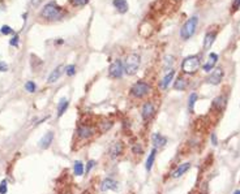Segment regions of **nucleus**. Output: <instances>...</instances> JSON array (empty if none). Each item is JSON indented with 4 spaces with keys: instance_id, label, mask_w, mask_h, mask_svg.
Segmentation results:
<instances>
[{
    "instance_id": "1",
    "label": "nucleus",
    "mask_w": 240,
    "mask_h": 194,
    "mask_svg": "<svg viewBox=\"0 0 240 194\" xmlns=\"http://www.w3.org/2000/svg\"><path fill=\"white\" fill-rule=\"evenodd\" d=\"M140 63H141V57L137 54H130L127 60H125V65H124V72L129 76H133L137 73L140 68Z\"/></svg>"
},
{
    "instance_id": "2",
    "label": "nucleus",
    "mask_w": 240,
    "mask_h": 194,
    "mask_svg": "<svg viewBox=\"0 0 240 194\" xmlns=\"http://www.w3.org/2000/svg\"><path fill=\"white\" fill-rule=\"evenodd\" d=\"M197 24H198V18L197 17H191L189 20H188L185 24L183 25V27H181V30H180V36H181V39H189L191 36L194 34L196 32V27H197Z\"/></svg>"
},
{
    "instance_id": "3",
    "label": "nucleus",
    "mask_w": 240,
    "mask_h": 194,
    "mask_svg": "<svg viewBox=\"0 0 240 194\" xmlns=\"http://www.w3.org/2000/svg\"><path fill=\"white\" fill-rule=\"evenodd\" d=\"M198 68H200V59H198V56H189V57H187L185 60L183 61V64H181V69H183V72H185L188 74L194 73Z\"/></svg>"
},
{
    "instance_id": "4",
    "label": "nucleus",
    "mask_w": 240,
    "mask_h": 194,
    "mask_svg": "<svg viewBox=\"0 0 240 194\" xmlns=\"http://www.w3.org/2000/svg\"><path fill=\"white\" fill-rule=\"evenodd\" d=\"M60 12H61V9L56 5V3L52 2V3H48L46 7H43V9L41 12V16L45 17V18H48V20H52V18L59 17Z\"/></svg>"
},
{
    "instance_id": "5",
    "label": "nucleus",
    "mask_w": 240,
    "mask_h": 194,
    "mask_svg": "<svg viewBox=\"0 0 240 194\" xmlns=\"http://www.w3.org/2000/svg\"><path fill=\"white\" fill-rule=\"evenodd\" d=\"M150 91V86L146 84V82H137V84L132 87V94L136 96V98H144L146 94H149Z\"/></svg>"
},
{
    "instance_id": "6",
    "label": "nucleus",
    "mask_w": 240,
    "mask_h": 194,
    "mask_svg": "<svg viewBox=\"0 0 240 194\" xmlns=\"http://www.w3.org/2000/svg\"><path fill=\"white\" fill-rule=\"evenodd\" d=\"M123 72H124V66L120 60H115L111 65L110 69H108V76L111 78H120L123 76Z\"/></svg>"
},
{
    "instance_id": "7",
    "label": "nucleus",
    "mask_w": 240,
    "mask_h": 194,
    "mask_svg": "<svg viewBox=\"0 0 240 194\" xmlns=\"http://www.w3.org/2000/svg\"><path fill=\"white\" fill-rule=\"evenodd\" d=\"M223 69L222 68H214V70L210 73V76L208 77V82L212 85H218L223 78Z\"/></svg>"
},
{
    "instance_id": "8",
    "label": "nucleus",
    "mask_w": 240,
    "mask_h": 194,
    "mask_svg": "<svg viewBox=\"0 0 240 194\" xmlns=\"http://www.w3.org/2000/svg\"><path fill=\"white\" fill-rule=\"evenodd\" d=\"M94 132H96V130H94V128H93V126H89V125H82V126H80V128L77 129L78 137L82 138V139H86V138L91 137L94 134Z\"/></svg>"
},
{
    "instance_id": "9",
    "label": "nucleus",
    "mask_w": 240,
    "mask_h": 194,
    "mask_svg": "<svg viewBox=\"0 0 240 194\" xmlns=\"http://www.w3.org/2000/svg\"><path fill=\"white\" fill-rule=\"evenodd\" d=\"M123 150H124V145H123V142H114L112 145H111V147H110V156L112 159H115L116 156H119L121 153H123Z\"/></svg>"
},
{
    "instance_id": "10",
    "label": "nucleus",
    "mask_w": 240,
    "mask_h": 194,
    "mask_svg": "<svg viewBox=\"0 0 240 194\" xmlns=\"http://www.w3.org/2000/svg\"><path fill=\"white\" fill-rule=\"evenodd\" d=\"M52 139H54V133L52 132H47L45 136H43L39 141V147L43 148V150H46V148L50 147L51 142H52Z\"/></svg>"
},
{
    "instance_id": "11",
    "label": "nucleus",
    "mask_w": 240,
    "mask_h": 194,
    "mask_svg": "<svg viewBox=\"0 0 240 194\" xmlns=\"http://www.w3.org/2000/svg\"><path fill=\"white\" fill-rule=\"evenodd\" d=\"M217 61H218V55L214 54V52H212V54L209 55V57H208V61L203 64V70L210 72L212 69H214V65L217 64Z\"/></svg>"
},
{
    "instance_id": "12",
    "label": "nucleus",
    "mask_w": 240,
    "mask_h": 194,
    "mask_svg": "<svg viewBox=\"0 0 240 194\" xmlns=\"http://www.w3.org/2000/svg\"><path fill=\"white\" fill-rule=\"evenodd\" d=\"M153 114H154V106H153V103L148 102V103H145L144 104V107H142V119L144 120H149V119L153 116Z\"/></svg>"
},
{
    "instance_id": "13",
    "label": "nucleus",
    "mask_w": 240,
    "mask_h": 194,
    "mask_svg": "<svg viewBox=\"0 0 240 194\" xmlns=\"http://www.w3.org/2000/svg\"><path fill=\"white\" fill-rule=\"evenodd\" d=\"M151 138H153V145H154V148H157V147H163V146L166 145V142H167L166 137H163L162 134H159V133H154Z\"/></svg>"
},
{
    "instance_id": "14",
    "label": "nucleus",
    "mask_w": 240,
    "mask_h": 194,
    "mask_svg": "<svg viewBox=\"0 0 240 194\" xmlns=\"http://www.w3.org/2000/svg\"><path fill=\"white\" fill-rule=\"evenodd\" d=\"M189 168H191V163H188V162L180 164V166L175 169V172L172 173V177H174V178H178V177H180V176H183Z\"/></svg>"
},
{
    "instance_id": "15",
    "label": "nucleus",
    "mask_w": 240,
    "mask_h": 194,
    "mask_svg": "<svg viewBox=\"0 0 240 194\" xmlns=\"http://www.w3.org/2000/svg\"><path fill=\"white\" fill-rule=\"evenodd\" d=\"M61 73H63V66H61V65H59V66H57V68H55V69L52 70V73H51L50 76H48L47 82H48V84H54V82H56L57 80L60 78Z\"/></svg>"
},
{
    "instance_id": "16",
    "label": "nucleus",
    "mask_w": 240,
    "mask_h": 194,
    "mask_svg": "<svg viewBox=\"0 0 240 194\" xmlns=\"http://www.w3.org/2000/svg\"><path fill=\"white\" fill-rule=\"evenodd\" d=\"M116 181L112 180V178H106V180H103V182H102L100 185V190H103V192H107V190H115L116 189Z\"/></svg>"
},
{
    "instance_id": "17",
    "label": "nucleus",
    "mask_w": 240,
    "mask_h": 194,
    "mask_svg": "<svg viewBox=\"0 0 240 194\" xmlns=\"http://www.w3.org/2000/svg\"><path fill=\"white\" fill-rule=\"evenodd\" d=\"M214 39H215V33H213V32L206 33L205 38H203V50H209L212 47V44L214 43Z\"/></svg>"
},
{
    "instance_id": "18",
    "label": "nucleus",
    "mask_w": 240,
    "mask_h": 194,
    "mask_svg": "<svg viewBox=\"0 0 240 194\" xmlns=\"http://www.w3.org/2000/svg\"><path fill=\"white\" fill-rule=\"evenodd\" d=\"M114 7L120 13H125L128 11V3L125 0H114Z\"/></svg>"
},
{
    "instance_id": "19",
    "label": "nucleus",
    "mask_w": 240,
    "mask_h": 194,
    "mask_svg": "<svg viewBox=\"0 0 240 194\" xmlns=\"http://www.w3.org/2000/svg\"><path fill=\"white\" fill-rule=\"evenodd\" d=\"M174 76H175V70H174V69H171V70H170V72L167 73L166 76L163 77L162 82H161V87H162V89H166V87H169V85H170L171 80L174 78Z\"/></svg>"
},
{
    "instance_id": "20",
    "label": "nucleus",
    "mask_w": 240,
    "mask_h": 194,
    "mask_svg": "<svg viewBox=\"0 0 240 194\" xmlns=\"http://www.w3.org/2000/svg\"><path fill=\"white\" fill-rule=\"evenodd\" d=\"M187 86H188V82H187V80L183 78V77H179V78L175 81V84H174V87H175V90H179V91L184 90Z\"/></svg>"
},
{
    "instance_id": "21",
    "label": "nucleus",
    "mask_w": 240,
    "mask_h": 194,
    "mask_svg": "<svg viewBox=\"0 0 240 194\" xmlns=\"http://www.w3.org/2000/svg\"><path fill=\"white\" fill-rule=\"evenodd\" d=\"M68 100L67 99H61L60 102H59V107H57V116H61L65 111H67V108H68Z\"/></svg>"
},
{
    "instance_id": "22",
    "label": "nucleus",
    "mask_w": 240,
    "mask_h": 194,
    "mask_svg": "<svg viewBox=\"0 0 240 194\" xmlns=\"http://www.w3.org/2000/svg\"><path fill=\"white\" fill-rule=\"evenodd\" d=\"M73 171H75V175L76 176H82L84 175V163L77 160L75 163V167H73Z\"/></svg>"
},
{
    "instance_id": "23",
    "label": "nucleus",
    "mask_w": 240,
    "mask_h": 194,
    "mask_svg": "<svg viewBox=\"0 0 240 194\" xmlns=\"http://www.w3.org/2000/svg\"><path fill=\"white\" fill-rule=\"evenodd\" d=\"M155 148L154 150H151V154L149 155V158L146 160V171H150L151 167H153V164H154V159H155Z\"/></svg>"
},
{
    "instance_id": "24",
    "label": "nucleus",
    "mask_w": 240,
    "mask_h": 194,
    "mask_svg": "<svg viewBox=\"0 0 240 194\" xmlns=\"http://www.w3.org/2000/svg\"><path fill=\"white\" fill-rule=\"evenodd\" d=\"M196 99H197V94L192 93V94L189 95V102H188V108H189L191 112L193 111V106H194V103H196Z\"/></svg>"
},
{
    "instance_id": "25",
    "label": "nucleus",
    "mask_w": 240,
    "mask_h": 194,
    "mask_svg": "<svg viewBox=\"0 0 240 194\" xmlns=\"http://www.w3.org/2000/svg\"><path fill=\"white\" fill-rule=\"evenodd\" d=\"M174 61H175V59L171 57V56H167V57L164 59V68H167V69H170V70H171Z\"/></svg>"
},
{
    "instance_id": "26",
    "label": "nucleus",
    "mask_w": 240,
    "mask_h": 194,
    "mask_svg": "<svg viewBox=\"0 0 240 194\" xmlns=\"http://www.w3.org/2000/svg\"><path fill=\"white\" fill-rule=\"evenodd\" d=\"M25 89H26V90H27L29 93H34V91H35V89H37V87H35V84H34L33 81H27L26 84H25Z\"/></svg>"
},
{
    "instance_id": "27",
    "label": "nucleus",
    "mask_w": 240,
    "mask_h": 194,
    "mask_svg": "<svg viewBox=\"0 0 240 194\" xmlns=\"http://www.w3.org/2000/svg\"><path fill=\"white\" fill-rule=\"evenodd\" d=\"M65 72H67L68 76H75V73H76V66L73 64H71L68 65L67 68H65Z\"/></svg>"
},
{
    "instance_id": "28",
    "label": "nucleus",
    "mask_w": 240,
    "mask_h": 194,
    "mask_svg": "<svg viewBox=\"0 0 240 194\" xmlns=\"http://www.w3.org/2000/svg\"><path fill=\"white\" fill-rule=\"evenodd\" d=\"M71 3L76 5V7H81V5H86L89 3V0H71Z\"/></svg>"
},
{
    "instance_id": "29",
    "label": "nucleus",
    "mask_w": 240,
    "mask_h": 194,
    "mask_svg": "<svg viewBox=\"0 0 240 194\" xmlns=\"http://www.w3.org/2000/svg\"><path fill=\"white\" fill-rule=\"evenodd\" d=\"M7 190H8V184H7V181H2V184H0V194H5Z\"/></svg>"
},
{
    "instance_id": "30",
    "label": "nucleus",
    "mask_w": 240,
    "mask_h": 194,
    "mask_svg": "<svg viewBox=\"0 0 240 194\" xmlns=\"http://www.w3.org/2000/svg\"><path fill=\"white\" fill-rule=\"evenodd\" d=\"M0 32H2L4 35H8V34H11V33H12V29H11L8 25H4L2 29H0Z\"/></svg>"
},
{
    "instance_id": "31",
    "label": "nucleus",
    "mask_w": 240,
    "mask_h": 194,
    "mask_svg": "<svg viewBox=\"0 0 240 194\" xmlns=\"http://www.w3.org/2000/svg\"><path fill=\"white\" fill-rule=\"evenodd\" d=\"M224 103H226V102H224V99L222 98V96H219V98H217L215 100H214V106H221V107H223L224 106Z\"/></svg>"
},
{
    "instance_id": "32",
    "label": "nucleus",
    "mask_w": 240,
    "mask_h": 194,
    "mask_svg": "<svg viewBox=\"0 0 240 194\" xmlns=\"http://www.w3.org/2000/svg\"><path fill=\"white\" fill-rule=\"evenodd\" d=\"M8 70V64L5 61H0V72H7Z\"/></svg>"
},
{
    "instance_id": "33",
    "label": "nucleus",
    "mask_w": 240,
    "mask_h": 194,
    "mask_svg": "<svg viewBox=\"0 0 240 194\" xmlns=\"http://www.w3.org/2000/svg\"><path fill=\"white\" fill-rule=\"evenodd\" d=\"M9 44H11V46H18V36L16 35V36H14V38H12L11 41H9Z\"/></svg>"
},
{
    "instance_id": "34",
    "label": "nucleus",
    "mask_w": 240,
    "mask_h": 194,
    "mask_svg": "<svg viewBox=\"0 0 240 194\" xmlns=\"http://www.w3.org/2000/svg\"><path fill=\"white\" fill-rule=\"evenodd\" d=\"M240 7V0H234V3H232V11H238Z\"/></svg>"
},
{
    "instance_id": "35",
    "label": "nucleus",
    "mask_w": 240,
    "mask_h": 194,
    "mask_svg": "<svg viewBox=\"0 0 240 194\" xmlns=\"http://www.w3.org/2000/svg\"><path fill=\"white\" fill-rule=\"evenodd\" d=\"M94 164H96V163H94L93 160H90V162L88 163V166H86V171H88V172H90V169L94 167Z\"/></svg>"
},
{
    "instance_id": "36",
    "label": "nucleus",
    "mask_w": 240,
    "mask_h": 194,
    "mask_svg": "<svg viewBox=\"0 0 240 194\" xmlns=\"http://www.w3.org/2000/svg\"><path fill=\"white\" fill-rule=\"evenodd\" d=\"M133 151H135V153H137V154H140V153L142 154V148H141V147H139V146H135V147H133Z\"/></svg>"
},
{
    "instance_id": "37",
    "label": "nucleus",
    "mask_w": 240,
    "mask_h": 194,
    "mask_svg": "<svg viewBox=\"0 0 240 194\" xmlns=\"http://www.w3.org/2000/svg\"><path fill=\"white\" fill-rule=\"evenodd\" d=\"M212 141H213V145H214V146L218 145V142H217V136H215V134H212Z\"/></svg>"
},
{
    "instance_id": "38",
    "label": "nucleus",
    "mask_w": 240,
    "mask_h": 194,
    "mask_svg": "<svg viewBox=\"0 0 240 194\" xmlns=\"http://www.w3.org/2000/svg\"><path fill=\"white\" fill-rule=\"evenodd\" d=\"M41 3V0H33V4L35 5V4H39Z\"/></svg>"
},
{
    "instance_id": "39",
    "label": "nucleus",
    "mask_w": 240,
    "mask_h": 194,
    "mask_svg": "<svg viewBox=\"0 0 240 194\" xmlns=\"http://www.w3.org/2000/svg\"><path fill=\"white\" fill-rule=\"evenodd\" d=\"M234 194H240V190H236V192H235Z\"/></svg>"
}]
</instances>
